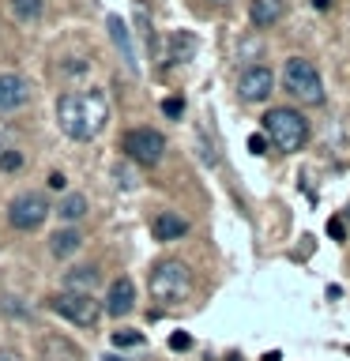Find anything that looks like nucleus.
<instances>
[{"label": "nucleus", "mask_w": 350, "mask_h": 361, "mask_svg": "<svg viewBox=\"0 0 350 361\" xmlns=\"http://www.w3.org/2000/svg\"><path fill=\"white\" fill-rule=\"evenodd\" d=\"M260 121H264L267 140L275 143L279 151H286V154L301 151L305 140H309V121H305L298 109H290V106H271Z\"/></svg>", "instance_id": "nucleus-2"}, {"label": "nucleus", "mask_w": 350, "mask_h": 361, "mask_svg": "<svg viewBox=\"0 0 350 361\" xmlns=\"http://www.w3.org/2000/svg\"><path fill=\"white\" fill-rule=\"evenodd\" d=\"M121 151H124V158H132L135 166H158L166 154V140H162V132H155V128H128L121 140Z\"/></svg>", "instance_id": "nucleus-6"}, {"label": "nucleus", "mask_w": 350, "mask_h": 361, "mask_svg": "<svg viewBox=\"0 0 350 361\" xmlns=\"http://www.w3.org/2000/svg\"><path fill=\"white\" fill-rule=\"evenodd\" d=\"M8 8L19 23H38L45 11V0H8Z\"/></svg>", "instance_id": "nucleus-19"}, {"label": "nucleus", "mask_w": 350, "mask_h": 361, "mask_svg": "<svg viewBox=\"0 0 350 361\" xmlns=\"http://www.w3.org/2000/svg\"><path fill=\"white\" fill-rule=\"evenodd\" d=\"M42 361H83V350L64 335H45L42 338Z\"/></svg>", "instance_id": "nucleus-13"}, {"label": "nucleus", "mask_w": 350, "mask_h": 361, "mask_svg": "<svg viewBox=\"0 0 350 361\" xmlns=\"http://www.w3.org/2000/svg\"><path fill=\"white\" fill-rule=\"evenodd\" d=\"M30 102V83L19 72H0V113L23 109Z\"/></svg>", "instance_id": "nucleus-9"}, {"label": "nucleus", "mask_w": 350, "mask_h": 361, "mask_svg": "<svg viewBox=\"0 0 350 361\" xmlns=\"http://www.w3.org/2000/svg\"><path fill=\"white\" fill-rule=\"evenodd\" d=\"M49 309L56 316H64V320H72L79 327H95L98 316H102V301L95 293H72V290H61L49 298Z\"/></svg>", "instance_id": "nucleus-5"}, {"label": "nucleus", "mask_w": 350, "mask_h": 361, "mask_svg": "<svg viewBox=\"0 0 350 361\" xmlns=\"http://www.w3.org/2000/svg\"><path fill=\"white\" fill-rule=\"evenodd\" d=\"M0 361H23V354L16 346H0Z\"/></svg>", "instance_id": "nucleus-29"}, {"label": "nucleus", "mask_w": 350, "mask_h": 361, "mask_svg": "<svg viewBox=\"0 0 350 361\" xmlns=\"http://www.w3.org/2000/svg\"><path fill=\"white\" fill-rule=\"evenodd\" d=\"M271 90H275V75H271V68H264V64H253L237 75V98L248 102V106L267 102Z\"/></svg>", "instance_id": "nucleus-8"}, {"label": "nucleus", "mask_w": 350, "mask_h": 361, "mask_svg": "<svg viewBox=\"0 0 350 361\" xmlns=\"http://www.w3.org/2000/svg\"><path fill=\"white\" fill-rule=\"evenodd\" d=\"M162 113H166L169 121H181V117H185V98H177V94L166 98V102H162Z\"/></svg>", "instance_id": "nucleus-21"}, {"label": "nucleus", "mask_w": 350, "mask_h": 361, "mask_svg": "<svg viewBox=\"0 0 350 361\" xmlns=\"http://www.w3.org/2000/svg\"><path fill=\"white\" fill-rule=\"evenodd\" d=\"M98 267H72L64 275V290H72V293H95L98 286Z\"/></svg>", "instance_id": "nucleus-17"}, {"label": "nucleus", "mask_w": 350, "mask_h": 361, "mask_svg": "<svg viewBox=\"0 0 350 361\" xmlns=\"http://www.w3.org/2000/svg\"><path fill=\"white\" fill-rule=\"evenodd\" d=\"M151 233H155V241H181L188 233V222L177 211H158L151 219Z\"/></svg>", "instance_id": "nucleus-12"}, {"label": "nucleus", "mask_w": 350, "mask_h": 361, "mask_svg": "<svg viewBox=\"0 0 350 361\" xmlns=\"http://www.w3.org/2000/svg\"><path fill=\"white\" fill-rule=\"evenodd\" d=\"M248 151H253V154H267V140H264V135H253V140H248Z\"/></svg>", "instance_id": "nucleus-26"}, {"label": "nucleus", "mask_w": 350, "mask_h": 361, "mask_svg": "<svg viewBox=\"0 0 350 361\" xmlns=\"http://www.w3.org/2000/svg\"><path fill=\"white\" fill-rule=\"evenodd\" d=\"M327 233H332L335 241H343V237H346V226H343V219H327Z\"/></svg>", "instance_id": "nucleus-24"}, {"label": "nucleus", "mask_w": 350, "mask_h": 361, "mask_svg": "<svg viewBox=\"0 0 350 361\" xmlns=\"http://www.w3.org/2000/svg\"><path fill=\"white\" fill-rule=\"evenodd\" d=\"M264 361H279V350H271V354H264Z\"/></svg>", "instance_id": "nucleus-30"}, {"label": "nucleus", "mask_w": 350, "mask_h": 361, "mask_svg": "<svg viewBox=\"0 0 350 361\" xmlns=\"http://www.w3.org/2000/svg\"><path fill=\"white\" fill-rule=\"evenodd\" d=\"M196 49H200L196 34H192V30H177L174 38H169V56H166V61L169 64H185V61L196 56Z\"/></svg>", "instance_id": "nucleus-16"}, {"label": "nucleus", "mask_w": 350, "mask_h": 361, "mask_svg": "<svg viewBox=\"0 0 350 361\" xmlns=\"http://www.w3.org/2000/svg\"><path fill=\"white\" fill-rule=\"evenodd\" d=\"M49 188H53V192H64V188H68V177H64V173H49Z\"/></svg>", "instance_id": "nucleus-28"}, {"label": "nucleus", "mask_w": 350, "mask_h": 361, "mask_svg": "<svg viewBox=\"0 0 350 361\" xmlns=\"http://www.w3.org/2000/svg\"><path fill=\"white\" fill-rule=\"evenodd\" d=\"M132 309H135V282H132V279L109 282V293H106L102 312H109V316H128Z\"/></svg>", "instance_id": "nucleus-11"}, {"label": "nucleus", "mask_w": 350, "mask_h": 361, "mask_svg": "<svg viewBox=\"0 0 350 361\" xmlns=\"http://www.w3.org/2000/svg\"><path fill=\"white\" fill-rule=\"evenodd\" d=\"M192 293V271L181 259H162L151 271V298L162 305H181Z\"/></svg>", "instance_id": "nucleus-3"}, {"label": "nucleus", "mask_w": 350, "mask_h": 361, "mask_svg": "<svg viewBox=\"0 0 350 361\" xmlns=\"http://www.w3.org/2000/svg\"><path fill=\"white\" fill-rule=\"evenodd\" d=\"M106 27H109V38H113V45H117V53H121L124 68H128L132 75H140V53H135V42H132L128 23H121V16H109Z\"/></svg>", "instance_id": "nucleus-10"}, {"label": "nucleus", "mask_w": 350, "mask_h": 361, "mask_svg": "<svg viewBox=\"0 0 350 361\" xmlns=\"http://www.w3.org/2000/svg\"><path fill=\"white\" fill-rule=\"evenodd\" d=\"M49 211L53 207H49V200H45L42 192H19V196L8 203V222L23 233H30L49 219Z\"/></svg>", "instance_id": "nucleus-7"}, {"label": "nucleus", "mask_w": 350, "mask_h": 361, "mask_svg": "<svg viewBox=\"0 0 350 361\" xmlns=\"http://www.w3.org/2000/svg\"><path fill=\"white\" fill-rule=\"evenodd\" d=\"M286 16V4L282 0H248V19L256 27H275V23Z\"/></svg>", "instance_id": "nucleus-14"}, {"label": "nucleus", "mask_w": 350, "mask_h": 361, "mask_svg": "<svg viewBox=\"0 0 350 361\" xmlns=\"http://www.w3.org/2000/svg\"><path fill=\"white\" fill-rule=\"evenodd\" d=\"M282 87H286V94L305 102V106H320L324 102L320 72H316V64L305 61V56H290V61L282 64Z\"/></svg>", "instance_id": "nucleus-4"}, {"label": "nucleus", "mask_w": 350, "mask_h": 361, "mask_svg": "<svg viewBox=\"0 0 350 361\" xmlns=\"http://www.w3.org/2000/svg\"><path fill=\"white\" fill-rule=\"evenodd\" d=\"M106 121H109V102L95 87L72 90V94H64L56 102V124H61V132L76 143L95 140V135L106 128Z\"/></svg>", "instance_id": "nucleus-1"}, {"label": "nucleus", "mask_w": 350, "mask_h": 361, "mask_svg": "<svg viewBox=\"0 0 350 361\" xmlns=\"http://www.w3.org/2000/svg\"><path fill=\"white\" fill-rule=\"evenodd\" d=\"M56 214H61V222H79V219L87 214V196L68 192V196L61 200V207H56Z\"/></svg>", "instance_id": "nucleus-18"}, {"label": "nucleus", "mask_w": 350, "mask_h": 361, "mask_svg": "<svg viewBox=\"0 0 350 361\" xmlns=\"http://www.w3.org/2000/svg\"><path fill=\"white\" fill-rule=\"evenodd\" d=\"M79 248H83V233H79L76 226H68V230H56V233L49 237V252H53L56 259H68V256H76Z\"/></svg>", "instance_id": "nucleus-15"}, {"label": "nucleus", "mask_w": 350, "mask_h": 361, "mask_svg": "<svg viewBox=\"0 0 350 361\" xmlns=\"http://www.w3.org/2000/svg\"><path fill=\"white\" fill-rule=\"evenodd\" d=\"M64 72H68V75H79V72H87V61H83V56H72V64H64Z\"/></svg>", "instance_id": "nucleus-25"}, {"label": "nucleus", "mask_w": 350, "mask_h": 361, "mask_svg": "<svg viewBox=\"0 0 350 361\" xmlns=\"http://www.w3.org/2000/svg\"><path fill=\"white\" fill-rule=\"evenodd\" d=\"M117 185H124V188H132V185H135L132 169H124V166H117Z\"/></svg>", "instance_id": "nucleus-27"}, {"label": "nucleus", "mask_w": 350, "mask_h": 361, "mask_svg": "<svg viewBox=\"0 0 350 361\" xmlns=\"http://www.w3.org/2000/svg\"><path fill=\"white\" fill-rule=\"evenodd\" d=\"M23 166V154L16 151V147H8L4 154H0V169H19Z\"/></svg>", "instance_id": "nucleus-22"}, {"label": "nucleus", "mask_w": 350, "mask_h": 361, "mask_svg": "<svg viewBox=\"0 0 350 361\" xmlns=\"http://www.w3.org/2000/svg\"><path fill=\"white\" fill-rule=\"evenodd\" d=\"M169 346H174V350H188V346H192V335L174 331V335H169Z\"/></svg>", "instance_id": "nucleus-23"}, {"label": "nucleus", "mask_w": 350, "mask_h": 361, "mask_svg": "<svg viewBox=\"0 0 350 361\" xmlns=\"http://www.w3.org/2000/svg\"><path fill=\"white\" fill-rule=\"evenodd\" d=\"M143 335L132 331V327H121V331H113V346H140Z\"/></svg>", "instance_id": "nucleus-20"}]
</instances>
